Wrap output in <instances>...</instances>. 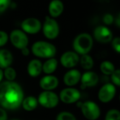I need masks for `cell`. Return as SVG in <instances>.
<instances>
[{
  "mask_svg": "<svg viewBox=\"0 0 120 120\" xmlns=\"http://www.w3.org/2000/svg\"><path fill=\"white\" fill-rule=\"evenodd\" d=\"M24 99V92L21 86L15 81L0 83V106L4 110L18 109Z\"/></svg>",
  "mask_w": 120,
  "mask_h": 120,
  "instance_id": "6da1fadb",
  "label": "cell"
},
{
  "mask_svg": "<svg viewBox=\"0 0 120 120\" xmlns=\"http://www.w3.org/2000/svg\"><path fill=\"white\" fill-rule=\"evenodd\" d=\"M94 46V38L88 33H82L77 35L72 42V48L79 55L88 54Z\"/></svg>",
  "mask_w": 120,
  "mask_h": 120,
  "instance_id": "7a4b0ae2",
  "label": "cell"
},
{
  "mask_svg": "<svg viewBox=\"0 0 120 120\" xmlns=\"http://www.w3.org/2000/svg\"><path fill=\"white\" fill-rule=\"evenodd\" d=\"M31 52L38 58L50 59L55 57L57 50L56 46L50 42L38 40L32 44Z\"/></svg>",
  "mask_w": 120,
  "mask_h": 120,
  "instance_id": "3957f363",
  "label": "cell"
},
{
  "mask_svg": "<svg viewBox=\"0 0 120 120\" xmlns=\"http://www.w3.org/2000/svg\"><path fill=\"white\" fill-rule=\"evenodd\" d=\"M41 30L46 39L55 40L60 34V25L56 19L46 16L42 23Z\"/></svg>",
  "mask_w": 120,
  "mask_h": 120,
  "instance_id": "277c9868",
  "label": "cell"
},
{
  "mask_svg": "<svg viewBox=\"0 0 120 120\" xmlns=\"http://www.w3.org/2000/svg\"><path fill=\"white\" fill-rule=\"evenodd\" d=\"M8 39L12 45L20 50L27 47L29 45V37L21 29H14L11 30L8 35Z\"/></svg>",
  "mask_w": 120,
  "mask_h": 120,
  "instance_id": "5b68a950",
  "label": "cell"
},
{
  "mask_svg": "<svg viewBox=\"0 0 120 120\" xmlns=\"http://www.w3.org/2000/svg\"><path fill=\"white\" fill-rule=\"evenodd\" d=\"M38 104L46 109H53L58 106L60 100L58 95L53 91H44L39 93L37 98Z\"/></svg>",
  "mask_w": 120,
  "mask_h": 120,
  "instance_id": "8992f818",
  "label": "cell"
},
{
  "mask_svg": "<svg viewBox=\"0 0 120 120\" xmlns=\"http://www.w3.org/2000/svg\"><path fill=\"white\" fill-rule=\"evenodd\" d=\"M83 116L88 120H96L101 116V109L98 105L92 100H87L82 103L81 108Z\"/></svg>",
  "mask_w": 120,
  "mask_h": 120,
  "instance_id": "52a82bcc",
  "label": "cell"
},
{
  "mask_svg": "<svg viewBox=\"0 0 120 120\" xmlns=\"http://www.w3.org/2000/svg\"><path fill=\"white\" fill-rule=\"evenodd\" d=\"M59 100L67 105L77 103L81 98L80 91L74 87H67L61 90L59 94Z\"/></svg>",
  "mask_w": 120,
  "mask_h": 120,
  "instance_id": "ba28073f",
  "label": "cell"
},
{
  "mask_svg": "<svg viewBox=\"0 0 120 120\" xmlns=\"http://www.w3.org/2000/svg\"><path fill=\"white\" fill-rule=\"evenodd\" d=\"M42 23L39 19L35 17L25 18L20 23L21 30L27 35H35L41 30Z\"/></svg>",
  "mask_w": 120,
  "mask_h": 120,
  "instance_id": "9c48e42d",
  "label": "cell"
},
{
  "mask_svg": "<svg viewBox=\"0 0 120 120\" xmlns=\"http://www.w3.org/2000/svg\"><path fill=\"white\" fill-rule=\"evenodd\" d=\"M92 37L100 43L107 44L112 41L113 38V33L108 26L100 25L96 27L94 30Z\"/></svg>",
  "mask_w": 120,
  "mask_h": 120,
  "instance_id": "30bf717a",
  "label": "cell"
},
{
  "mask_svg": "<svg viewBox=\"0 0 120 120\" xmlns=\"http://www.w3.org/2000/svg\"><path fill=\"white\" fill-rule=\"evenodd\" d=\"M117 88L111 83L104 84L98 91V100L103 103H108L111 102L116 95Z\"/></svg>",
  "mask_w": 120,
  "mask_h": 120,
  "instance_id": "8fae6325",
  "label": "cell"
},
{
  "mask_svg": "<svg viewBox=\"0 0 120 120\" xmlns=\"http://www.w3.org/2000/svg\"><path fill=\"white\" fill-rule=\"evenodd\" d=\"M79 62V55L74 51H66L60 57V63L66 69H73Z\"/></svg>",
  "mask_w": 120,
  "mask_h": 120,
  "instance_id": "7c38bea8",
  "label": "cell"
},
{
  "mask_svg": "<svg viewBox=\"0 0 120 120\" xmlns=\"http://www.w3.org/2000/svg\"><path fill=\"white\" fill-rule=\"evenodd\" d=\"M82 74L76 69H71L63 76V83L67 87H73L77 85L81 79Z\"/></svg>",
  "mask_w": 120,
  "mask_h": 120,
  "instance_id": "4fadbf2b",
  "label": "cell"
},
{
  "mask_svg": "<svg viewBox=\"0 0 120 120\" xmlns=\"http://www.w3.org/2000/svg\"><path fill=\"white\" fill-rule=\"evenodd\" d=\"M59 85L58 79L53 75H46L39 81L40 88L46 91H52Z\"/></svg>",
  "mask_w": 120,
  "mask_h": 120,
  "instance_id": "5bb4252c",
  "label": "cell"
},
{
  "mask_svg": "<svg viewBox=\"0 0 120 120\" xmlns=\"http://www.w3.org/2000/svg\"><path fill=\"white\" fill-rule=\"evenodd\" d=\"M81 85L86 88H91L96 86L98 81L99 77L98 75L92 71H86L81 76Z\"/></svg>",
  "mask_w": 120,
  "mask_h": 120,
  "instance_id": "9a60e30c",
  "label": "cell"
},
{
  "mask_svg": "<svg viewBox=\"0 0 120 120\" xmlns=\"http://www.w3.org/2000/svg\"><path fill=\"white\" fill-rule=\"evenodd\" d=\"M65 9V6L61 0H51L48 6L49 16L53 18H58L62 15Z\"/></svg>",
  "mask_w": 120,
  "mask_h": 120,
  "instance_id": "2e32d148",
  "label": "cell"
},
{
  "mask_svg": "<svg viewBox=\"0 0 120 120\" xmlns=\"http://www.w3.org/2000/svg\"><path fill=\"white\" fill-rule=\"evenodd\" d=\"M27 71L30 76L38 77L42 72V62L38 59L30 60L27 66Z\"/></svg>",
  "mask_w": 120,
  "mask_h": 120,
  "instance_id": "e0dca14e",
  "label": "cell"
},
{
  "mask_svg": "<svg viewBox=\"0 0 120 120\" xmlns=\"http://www.w3.org/2000/svg\"><path fill=\"white\" fill-rule=\"evenodd\" d=\"M13 62V55L7 49H0V69H5L11 66Z\"/></svg>",
  "mask_w": 120,
  "mask_h": 120,
  "instance_id": "ac0fdd59",
  "label": "cell"
},
{
  "mask_svg": "<svg viewBox=\"0 0 120 120\" xmlns=\"http://www.w3.org/2000/svg\"><path fill=\"white\" fill-rule=\"evenodd\" d=\"M58 65V62L56 58L53 57L47 59L46 61L42 63V72L46 75H51L57 69Z\"/></svg>",
  "mask_w": 120,
  "mask_h": 120,
  "instance_id": "d6986e66",
  "label": "cell"
},
{
  "mask_svg": "<svg viewBox=\"0 0 120 120\" xmlns=\"http://www.w3.org/2000/svg\"><path fill=\"white\" fill-rule=\"evenodd\" d=\"M37 98H36L33 95H30L26 98H24L21 106L24 110L27 112H32L37 109L38 106Z\"/></svg>",
  "mask_w": 120,
  "mask_h": 120,
  "instance_id": "ffe728a7",
  "label": "cell"
},
{
  "mask_svg": "<svg viewBox=\"0 0 120 120\" xmlns=\"http://www.w3.org/2000/svg\"><path fill=\"white\" fill-rule=\"evenodd\" d=\"M79 63L80 64L82 68L86 71H91L94 66V60L89 54L82 55L81 57H79Z\"/></svg>",
  "mask_w": 120,
  "mask_h": 120,
  "instance_id": "44dd1931",
  "label": "cell"
},
{
  "mask_svg": "<svg viewBox=\"0 0 120 120\" xmlns=\"http://www.w3.org/2000/svg\"><path fill=\"white\" fill-rule=\"evenodd\" d=\"M115 66L113 63L108 60L102 62L100 65L101 71L106 76H110L115 71Z\"/></svg>",
  "mask_w": 120,
  "mask_h": 120,
  "instance_id": "7402d4cb",
  "label": "cell"
},
{
  "mask_svg": "<svg viewBox=\"0 0 120 120\" xmlns=\"http://www.w3.org/2000/svg\"><path fill=\"white\" fill-rule=\"evenodd\" d=\"M4 71V77L8 81H14V80L16 78V71L15 70L14 68L9 66L6 68L5 69L3 70Z\"/></svg>",
  "mask_w": 120,
  "mask_h": 120,
  "instance_id": "603a6c76",
  "label": "cell"
},
{
  "mask_svg": "<svg viewBox=\"0 0 120 120\" xmlns=\"http://www.w3.org/2000/svg\"><path fill=\"white\" fill-rule=\"evenodd\" d=\"M105 120H120V112L117 109L108 110L105 115Z\"/></svg>",
  "mask_w": 120,
  "mask_h": 120,
  "instance_id": "cb8c5ba5",
  "label": "cell"
},
{
  "mask_svg": "<svg viewBox=\"0 0 120 120\" xmlns=\"http://www.w3.org/2000/svg\"><path fill=\"white\" fill-rule=\"evenodd\" d=\"M56 120H77V118L72 112L63 111L58 114Z\"/></svg>",
  "mask_w": 120,
  "mask_h": 120,
  "instance_id": "d4e9b609",
  "label": "cell"
},
{
  "mask_svg": "<svg viewBox=\"0 0 120 120\" xmlns=\"http://www.w3.org/2000/svg\"><path fill=\"white\" fill-rule=\"evenodd\" d=\"M111 76V81L112 83L117 86H120V70L119 69H115V71L110 75Z\"/></svg>",
  "mask_w": 120,
  "mask_h": 120,
  "instance_id": "484cf974",
  "label": "cell"
},
{
  "mask_svg": "<svg viewBox=\"0 0 120 120\" xmlns=\"http://www.w3.org/2000/svg\"><path fill=\"white\" fill-rule=\"evenodd\" d=\"M102 20H103V22L104 23V25L108 26V25H112L114 23V21H115V17H114V16L112 13H105L103 15Z\"/></svg>",
  "mask_w": 120,
  "mask_h": 120,
  "instance_id": "4316f807",
  "label": "cell"
},
{
  "mask_svg": "<svg viewBox=\"0 0 120 120\" xmlns=\"http://www.w3.org/2000/svg\"><path fill=\"white\" fill-rule=\"evenodd\" d=\"M11 0H0V15L5 13L10 7Z\"/></svg>",
  "mask_w": 120,
  "mask_h": 120,
  "instance_id": "83f0119b",
  "label": "cell"
},
{
  "mask_svg": "<svg viewBox=\"0 0 120 120\" xmlns=\"http://www.w3.org/2000/svg\"><path fill=\"white\" fill-rule=\"evenodd\" d=\"M8 40V34L6 31L0 30V47L6 45Z\"/></svg>",
  "mask_w": 120,
  "mask_h": 120,
  "instance_id": "f1b7e54d",
  "label": "cell"
},
{
  "mask_svg": "<svg viewBox=\"0 0 120 120\" xmlns=\"http://www.w3.org/2000/svg\"><path fill=\"white\" fill-rule=\"evenodd\" d=\"M111 45L112 49L117 52L120 53V37H113L111 41Z\"/></svg>",
  "mask_w": 120,
  "mask_h": 120,
  "instance_id": "f546056e",
  "label": "cell"
},
{
  "mask_svg": "<svg viewBox=\"0 0 120 120\" xmlns=\"http://www.w3.org/2000/svg\"><path fill=\"white\" fill-rule=\"evenodd\" d=\"M0 120H8V115L4 108L0 107Z\"/></svg>",
  "mask_w": 120,
  "mask_h": 120,
  "instance_id": "4dcf8cb0",
  "label": "cell"
},
{
  "mask_svg": "<svg viewBox=\"0 0 120 120\" xmlns=\"http://www.w3.org/2000/svg\"><path fill=\"white\" fill-rule=\"evenodd\" d=\"M21 53H22V54L23 56L27 57V56H29L30 54V50H29L28 47H25V48L21 50Z\"/></svg>",
  "mask_w": 120,
  "mask_h": 120,
  "instance_id": "1f68e13d",
  "label": "cell"
},
{
  "mask_svg": "<svg viewBox=\"0 0 120 120\" xmlns=\"http://www.w3.org/2000/svg\"><path fill=\"white\" fill-rule=\"evenodd\" d=\"M115 23L116 24L117 27V28H120V14L118 13V15L117 16L116 18H115Z\"/></svg>",
  "mask_w": 120,
  "mask_h": 120,
  "instance_id": "d6a6232c",
  "label": "cell"
},
{
  "mask_svg": "<svg viewBox=\"0 0 120 120\" xmlns=\"http://www.w3.org/2000/svg\"><path fill=\"white\" fill-rule=\"evenodd\" d=\"M3 79H4V71H3V69H0V83L2 82Z\"/></svg>",
  "mask_w": 120,
  "mask_h": 120,
  "instance_id": "836d02e7",
  "label": "cell"
},
{
  "mask_svg": "<svg viewBox=\"0 0 120 120\" xmlns=\"http://www.w3.org/2000/svg\"><path fill=\"white\" fill-rule=\"evenodd\" d=\"M10 120H20V119H18V118H13V119H11Z\"/></svg>",
  "mask_w": 120,
  "mask_h": 120,
  "instance_id": "e575fe53",
  "label": "cell"
},
{
  "mask_svg": "<svg viewBox=\"0 0 120 120\" xmlns=\"http://www.w3.org/2000/svg\"><path fill=\"white\" fill-rule=\"evenodd\" d=\"M61 1H63V0H61Z\"/></svg>",
  "mask_w": 120,
  "mask_h": 120,
  "instance_id": "d590c367",
  "label": "cell"
}]
</instances>
